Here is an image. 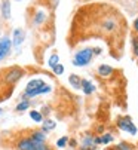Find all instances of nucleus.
<instances>
[{
  "mask_svg": "<svg viewBox=\"0 0 138 150\" xmlns=\"http://www.w3.org/2000/svg\"><path fill=\"white\" fill-rule=\"evenodd\" d=\"M18 150H49L45 143H37L31 138H22L18 143Z\"/></svg>",
  "mask_w": 138,
  "mask_h": 150,
  "instance_id": "f257e3e1",
  "label": "nucleus"
},
{
  "mask_svg": "<svg viewBox=\"0 0 138 150\" xmlns=\"http://www.w3.org/2000/svg\"><path fill=\"white\" fill-rule=\"evenodd\" d=\"M92 49H83V51H79V52H76V55H74V59H73V64L74 66H79V67H83V66H86V64L91 61V58H92Z\"/></svg>",
  "mask_w": 138,
  "mask_h": 150,
  "instance_id": "f03ea898",
  "label": "nucleus"
},
{
  "mask_svg": "<svg viewBox=\"0 0 138 150\" xmlns=\"http://www.w3.org/2000/svg\"><path fill=\"white\" fill-rule=\"evenodd\" d=\"M22 74H24V71L19 67H11L9 70L5 71V82L9 85H13L15 82H18L22 77Z\"/></svg>",
  "mask_w": 138,
  "mask_h": 150,
  "instance_id": "7ed1b4c3",
  "label": "nucleus"
},
{
  "mask_svg": "<svg viewBox=\"0 0 138 150\" xmlns=\"http://www.w3.org/2000/svg\"><path fill=\"white\" fill-rule=\"evenodd\" d=\"M117 126L120 128L122 131H126V132H129V134H132V135L137 134V128H135V125L132 123L131 117H120V119L117 120Z\"/></svg>",
  "mask_w": 138,
  "mask_h": 150,
  "instance_id": "20e7f679",
  "label": "nucleus"
},
{
  "mask_svg": "<svg viewBox=\"0 0 138 150\" xmlns=\"http://www.w3.org/2000/svg\"><path fill=\"white\" fill-rule=\"evenodd\" d=\"M11 46H12V40L9 37L0 39V61L8 57V54L11 52Z\"/></svg>",
  "mask_w": 138,
  "mask_h": 150,
  "instance_id": "39448f33",
  "label": "nucleus"
},
{
  "mask_svg": "<svg viewBox=\"0 0 138 150\" xmlns=\"http://www.w3.org/2000/svg\"><path fill=\"white\" fill-rule=\"evenodd\" d=\"M51 86L49 85H42V86H39V88H34V89H25V92H24V95L25 97H36V95H40V94H48V92H51Z\"/></svg>",
  "mask_w": 138,
  "mask_h": 150,
  "instance_id": "423d86ee",
  "label": "nucleus"
},
{
  "mask_svg": "<svg viewBox=\"0 0 138 150\" xmlns=\"http://www.w3.org/2000/svg\"><path fill=\"white\" fill-rule=\"evenodd\" d=\"M24 39H25V33H24V30L16 28V30L13 31V40H12V43H13L15 46H19L22 42H24Z\"/></svg>",
  "mask_w": 138,
  "mask_h": 150,
  "instance_id": "0eeeda50",
  "label": "nucleus"
},
{
  "mask_svg": "<svg viewBox=\"0 0 138 150\" xmlns=\"http://www.w3.org/2000/svg\"><path fill=\"white\" fill-rule=\"evenodd\" d=\"M80 88H82V89H83V92H85V94H88V95H89V94H92V92L95 91V86H94V85H92L89 80H86V79H85V80H82Z\"/></svg>",
  "mask_w": 138,
  "mask_h": 150,
  "instance_id": "6e6552de",
  "label": "nucleus"
},
{
  "mask_svg": "<svg viewBox=\"0 0 138 150\" xmlns=\"http://www.w3.org/2000/svg\"><path fill=\"white\" fill-rule=\"evenodd\" d=\"M2 15L5 19L11 18V2L9 0H3L2 2Z\"/></svg>",
  "mask_w": 138,
  "mask_h": 150,
  "instance_id": "1a4fd4ad",
  "label": "nucleus"
},
{
  "mask_svg": "<svg viewBox=\"0 0 138 150\" xmlns=\"http://www.w3.org/2000/svg\"><path fill=\"white\" fill-rule=\"evenodd\" d=\"M98 73H100L101 76L107 77V76H111L113 69H111L110 66H105V64H103V66H100V67H98Z\"/></svg>",
  "mask_w": 138,
  "mask_h": 150,
  "instance_id": "9d476101",
  "label": "nucleus"
},
{
  "mask_svg": "<svg viewBox=\"0 0 138 150\" xmlns=\"http://www.w3.org/2000/svg\"><path fill=\"white\" fill-rule=\"evenodd\" d=\"M30 138H31V140H34V141H37V143H45L46 135H45V132H43V131H34V132H33V135H31Z\"/></svg>",
  "mask_w": 138,
  "mask_h": 150,
  "instance_id": "9b49d317",
  "label": "nucleus"
},
{
  "mask_svg": "<svg viewBox=\"0 0 138 150\" xmlns=\"http://www.w3.org/2000/svg\"><path fill=\"white\" fill-rule=\"evenodd\" d=\"M42 85H45V82H43L42 79H33V80H30V82H28L27 89H34V88L42 86Z\"/></svg>",
  "mask_w": 138,
  "mask_h": 150,
  "instance_id": "f8f14e48",
  "label": "nucleus"
},
{
  "mask_svg": "<svg viewBox=\"0 0 138 150\" xmlns=\"http://www.w3.org/2000/svg\"><path fill=\"white\" fill-rule=\"evenodd\" d=\"M68 80H70V83H71V86H73V88H80V83H82V80L79 79V76L71 74Z\"/></svg>",
  "mask_w": 138,
  "mask_h": 150,
  "instance_id": "ddd939ff",
  "label": "nucleus"
},
{
  "mask_svg": "<svg viewBox=\"0 0 138 150\" xmlns=\"http://www.w3.org/2000/svg\"><path fill=\"white\" fill-rule=\"evenodd\" d=\"M55 128V122L54 120H45L43 122V132L45 131H51V129H54Z\"/></svg>",
  "mask_w": 138,
  "mask_h": 150,
  "instance_id": "4468645a",
  "label": "nucleus"
},
{
  "mask_svg": "<svg viewBox=\"0 0 138 150\" xmlns=\"http://www.w3.org/2000/svg\"><path fill=\"white\" fill-rule=\"evenodd\" d=\"M30 117H31L34 122H37V123H39V122H42V119H43V117H42V115H40L39 112H36V110L30 112Z\"/></svg>",
  "mask_w": 138,
  "mask_h": 150,
  "instance_id": "2eb2a0df",
  "label": "nucleus"
},
{
  "mask_svg": "<svg viewBox=\"0 0 138 150\" xmlns=\"http://www.w3.org/2000/svg\"><path fill=\"white\" fill-rule=\"evenodd\" d=\"M28 107H30V103H28L27 100H24L22 103H19V104L16 105V110H18V112H22V110H27Z\"/></svg>",
  "mask_w": 138,
  "mask_h": 150,
  "instance_id": "dca6fc26",
  "label": "nucleus"
},
{
  "mask_svg": "<svg viewBox=\"0 0 138 150\" xmlns=\"http://www.w3.org/2000/svg\"><path fill=\"white\" fill-rule=\"evenodd\" d=\"M58 61H59V57H58L57 54H54V55L49 58L48 62H49V66H51V67H54V66H57V64H58Z\"/></svg>",
  "mask_w": 138,
  "mask_h": 150,
  "instance_id": "f3484780",
  "label": "nucleus"
},
{
  "mask_svg": "<svg viewBox=\"0 0 138 150\" xmlns=\"http://www.w3.org/2000/svg\"><path fill=\"white\" fill-rule=\"evenodd\" d=\"M110 141H113V135H110V134H105V135H103L100 138V143H103V144H107Z\"/></svg>",
  "mask_w": 138,
  "mask_h": 150,
  "instance_id": "a211bd4d",
  "label": "nucleus"
},
{
  "mask_svg": "<svg viewBox=\"0 0 138 150\" xmlns=\"http://www.w3.org/2000/svg\"><path fill=\"white\" fill-rule=\"evenodd\" d=\"M43 19H45V13L43 12H39L34 18V24H42L43 23Z\"/></svg>",
  "mask_w": 138,
  "mask_h": 150,
  "instance_id": "6ab92c4d",
  "label": "nucleus"
},
{
  "mask_svg": "<svg viewBox=\"0 0 138 150\" xmlns=\"http://www.w3.org/2000/svg\"><path fill=\"white\" fill-rule=\"evenodd\" d=\"M52 69H54V73H55V74H58V76L64 73V67L61 66V64H57V66H54Z\"/></svg>",
  "mask_w": 138,
  "mask_h": 150,
  "instance_id": "aec40b11",
  "label": "nucleus"
},
{
  "mask_svg": "<svg viewBox=\"0 0 138 150\" xmlns=\"http://www.w3.org/2000/svg\"><path fill=\"white\" fill-rule=\"evenodd\" d=\"M67 141H68V138H67V137H62V138H59V140L57 141V146H58V147H64V146L67 144Z\"/></svg>",
  "mask_w": 138,
  "mask_h": 150,
  "instance_id": "412c9836",
  "label": "nucleus"
},
{
  "mask_svg": "<svg viewBox=\"0 0 138 150\" xmlns=\"http://www.w3.org/2000/svg\"><path fill=\"white\" fill-rule=\"evenodd\" d=\"M132 46H134V54L138 55V39L137 37L132 39Z\"/></svg>",
  "mask_w": 138,
  "mask_h": 150,
  "instance_id": "4be33fe9",
  "label": "nucleus"
},
{
  "mask_svg": "<svg viewBox=\"0 0 138 150\" xmlns=\"http://www.w3.org/2000/svg\"><path fill=\"white\" fill-rule=\"evenodd\" d=\"M89 144H94V138H91V137H85V140H83V147H88Z\"/></svg>",
  "mask_w": 138,
  "mask_h": 150,
  "instance_id": "5701e85b",
  "label": "nucleus"
},
{
  "mask_svg": "<svg viewBox=\"0 0 138 150\" xmlns=\"http://www.w3.org/2000/svg\"><path fill=\"white\" fill-rule=\"evenodd\" d=\"M117 150H131V147H129L128 144H120V146L117 147Z\"/></svg>",
  "mask_w": 138,
  "mask_h": 150,
  "instance_id": "b1692460",
  "label": "nucleus"
},
{
  "mask_svg": "<svg viewBox=\"0 0 138 150\" xmlns=\"http://www.w3.org/2000/svg\"><path fill=\"white\" fill-rule=\"evenodd\" d=\"M134 28H135V31L138 33V18H137V19L134 21Z\"/></svg>",
  "mask_w": 138,
  "mask_h": 150,
  "instance_id": "393cba45",
  "label": "nucleus"
},
{
  "mask_svg": "<svg viewBox=\"0 0 138 150\" xmlns=\"http://www.w3.org/2000/svg\"><path fill=\"white\" fill-rule=\"evenodd\" d=\"M16 2H21V0H16Z\"/></svg>",
  "mask_w": 138,
  "mask_h": 150,
  "instance_id": "a878e982",
  "label": "nucleus"
},
{
  "mask_svg": "<svg viewBox=\"0 0 138 150\" xmlns=\"http://www.w3.org/2000/svg\"><path fill=\"white\" fill-rule=\"evenodd\" d=\"M0 112H2V109H0Z\"/></svg>",
  "mask_w": 138,
  "mask_h": 150,
  "instance_id": "bb28decb",
  "label": "nucleus"
}]
</instances>
